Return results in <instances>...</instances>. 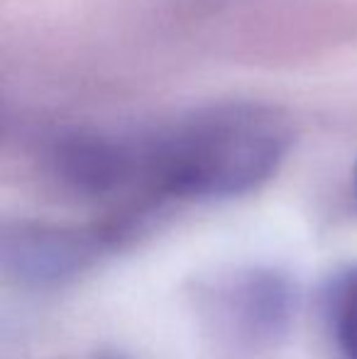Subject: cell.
<instances>
[{"mask_svg": "<svg viewBox=\"0 0 357 359\" xmlns=\"http://www.w3.org/2000/svg\"><path fill=\"white\" fill-rule=\"evenodd\" d=\"M93 240L62 230H25L10 250L18 255V269L37 279H57L64 271L76 269L90 255Z\"/></svg>", "mask_w": 357, "mask_h": 359, "instance_id": "cell-2", "label": "cell"}, {"mask_svg": "<svg viewBox=\"0 0 357 359\" xmlns=\"http://www.w3.org/2000/svg\"><path fill=\"white\" fill-rule=\"evenodd\" d=\"M291 144L279 110L218 105L142 142L144 184L177 198H230L269 179Z\"/></svg>", "mask_w": 357, "mask_h": 359, "instance_id": "cell-1", "label": "cell"}, {"mask_svg": "<svg viewBox=\"0 0 357 359\" xmlns=\"http://www.w3.org/2000/svg\"><path fill=\"white\" fill-rule=\"evenodd\" d=\"M333 330L348 359H357V274L340 284L333 298Z\"/></svg>", "mask_w": 357, "mask_h": 359, "instance_id": "cell-3", "label": "cell"}, {"mask_svg": "<svg viewBox=\"0 0 357 359\" xmlns=\"http://www.w3.org/2000/svg\"><path fill=\"white\" fill-rule=\"evenodd\" d=\"M353 184H355V196H357V164H355V174H353Z\"/></svg>", "mask_w": 357, "mask_h": 359, "instance_id": "cell-4", "label": "cell"}]
</instances>
